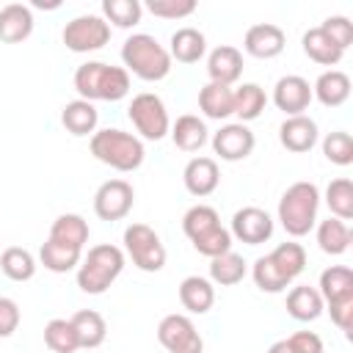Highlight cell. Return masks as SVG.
<instances>
[{
  "instance_id": "f35d334b",
  "label": "cell",
  "mask_w": 353,
  "mask_h": 353,
  "mask_svg": "<svg viewBox=\"0 0 353 353\" xmlns=\"http://www.w3.org/2000/svg\"><path fill=\"white\" fill-rule=\"evenodd\" d=\"M143 6L138 0H102V19L116 28H135L141 22Z\"/></svg>"
},
{
  "instance_id": "30bf717a",
  "label": "cell",
  "mask_w": 353,
  "mask_h": 353,
  "mask_svg": "<svg viewBox=\"0 0 353 353\" xmlns=\"http://www.w3.org/2000/svg\"><path fill=\"white\" fill-rule=\"evenodd\" d=\"M157 342L168 353H201L204 342L188 314H165L157 325Z\"/></svg>"
},
{
  "instance_id": "7a4b0ae2",
  "label": "cell",
  "mask_w": 353,
  "mask_h": 353,
  "mask_svg": "<svg viewBox=\"0 0 353 353\" xmlns=\"http://www.w3.org/2000/svg\"><path fill=\"white\" fill-rule=\"evenodd\" d=\"M182 232L193 243V248L210 259L232 251V234L221 223L218 210L210 204H193L182 215Z\"/></svg>"
},
{
  "instance_id": "ba28073f",
  "label": "cell",
  "mask_w": 353,
  "mask_h": 353,
  "mask_svg": "<svg viewBox=\"0 0 353 353\" xmlns=\"http://www.w3.org/2000/svg\"><path fill=\"white\" fill-rule=\"evenodd\" d=\"M127 116H130L132 127L141 132V138H146V141H163L168 135V130H171V119H168L165 102L152 91L135 94L130 108H127Z\"/></svg>"
},
{
  "instance_id": "83f0119b",
  "label": "cell",
  "mask_w": 353,
  "mask_h": 353,
  "mask_svg": "<svg viewBox=\"0 0 353 353\" xmlns=\"http://www.w3.org/2000/svg\"><path fill=\"white\" fill-rule=\"evenodd\" d=\"M69 323H72V328H74V334H77L80 347H85V350L99 347V345L105 342V336H108V323H105V317H102L99 312H94V309H80V312H74V314L69 317Z\"/></svg>"
},
{
  "instance_id": "3957f363",
  "label": "cell",
  "mask_w": 353,
  "mask_h": 353,
  "mask_svg": "<svg viewBox=\"0 0 353 353\" xmlns=\"http://www.w3.org/2000/svg\"><path fill=\"white\" fill-rule=\"evenodd\" d=\"M124 251L110 243H99L88 248V254L77 265V287L85 295H102L110 290V284L121 276L124 270Z\"/></svg>"
},
{
  "instance_id": "7c38bea8",
  "label": "cell",
  "mask_w": 353,
  "mask_h": 353,
  "mask_svg": "<svg viewBox=\"0 0 353 353\" xmlns=\"http://www.w3.org/2000/svg\"><path fill=\"white\" fill-rule=\"evenodd\" d=\"M256 146V138L254 132L248 130V124H240V121H232V124H223L215 135H212V152L226 160V163H237V160H245Z\"/></svg>"
},
{
  "instance_id": "d590c367",
  "label": "cell",
  "mask_w": 353,
  "mask_h": 353,
  "mask_svg": "<svg viewBox=\"0 0 353 353\" xmlns=\"http://www.w3.org/2000/svg\"><path fill=\"white\" fill-rule=\"evenodd\" d=\"M0 270L11 279V281H30L36 276V256L28 248L19 245H8L0 254Z\"/></svg>"
},
{
  "instance_id": "8fae6325",
  "label": "cell",
  "mask_w": 353,
  "mask_h": 353,
  "mask_svg": "<svg viewBox=\"0 0 353 353\" xmlns=\"http://www.w3.org/2000/svg\"><path fill=\"white\" fill-rule=\"evenodd\" d=\"M135 204V190L127 179H108L94 193V212L102 221H121Z\"/></svg>"
},
{
  "instance_id": "d6986e66",
  "label": "cell",
  "mask_w": 353,
  "mask_h": 353,
  "mask_svg": "<svg viewBox=\"0 0 353 353\" xmlns=\"http://www.w3.org/2000/svg\"><path fill=\"white\" fill-rule=\"evenodd\" d=\"M33 33V11L30 6L22 3H8L0 8V41L6 44H19L30 39Z\"/></svg>"
},
{
  "instance_id": "7bdbcfd3",
  "label": "cell",
  "mask_w": 353,
  "mask_h": 353,
  "mask_svg": "<svg viewBox=\"0 0 353 353\" xmlns=\"http://www.w3.org/2000/svg\"><path fill=\"white\" fill-rule=\"evenodd\" d=\"M320 30L345 52L347 47H350V41H353V22L347 19V17H342V14H334V17H328L323 25H320Z\"/></svg>"
},
{
  "instance_id": "ab89813d",
  "label": "cell",
  "mask_w": 353,
  "mask_h": 353,
  "mask_svg": "<svg viewBox=\"0 0 353 353\" xmlns=\"http://www.w3.org/2000/svg\"><path fill=\"white\" fill-rule=\"evenodd\" d=\"M323 154L334 165H350L353 163V138L345 130H334L323 138Z\"/></svg>"
},
{
  "instance_id": "5bb4252c",
  "label": "cell",
  "mask_w": 353,
  "mask_h": 353,
  "mask_svg": "<svg viewBox=\"0 0 353 353\" xmlns=\"http://www.w3.org/2000/svg\"><path fill=\"white\" fill-rule=\"evenodd\" d=\"M312 85L301 74H284L273 85V105L284 116H301L312 105Z\"/></svg>"
},
{
  "instance_id": "bcb514c9",
  "label": "cell",
  "mask_w": 353,
  "mask_h": 353,
  "mask_svg": "<svg viewBox=\"0 0 353 353\" xmlns=\"http://www.w3.org/2000/svg\"><path fill=\"white\" fill-rule=\"evenodd\" d=\"M268 353H295V350L290 347V342H287V339H279V342H273V345L268 347Z\"/></svg>"
},
{
  "instance_id": "4316f807",
  "label": "cell",
  "mask_w": 353,
  "mask_h": 353,
  "mask_svg": "<svg viewBox=\"0 0 353 353\" xmlns=\"http://www.w3.org/2000/svg\"><path fill=\"white\" fill-rule=\"evenodd\" d=\"M168 135H171V141H174L176 149H182V152H199V149L207 143L210 130H207V124H204L199 116L185 113V116H179V119L171 124Z\"/></svg>"
},
{
  "instance_id": "cb8c5ba5",
  "label": "cell",
  "mask_w": 353,
  "mask_h": 353,
  "mask_svg": "<svg viewBox=\"0 0 353 353\" xmlns=\"http://www.w3.org/2000/svg\"><path fill=\"white\" fill-rule=\"evenodd\" d=\"M199 110L207 119H215V121H223V119L234 116V88L221 85V83H207L199 91Z\"/></svg>"
},
{
  "instance_id": "9a60e30c",
  "label": "cell",
  "mask_w": 353,
  "mask_h": 353,
  "mask_svg": "<svg viewBox=\"0 0 353 353\" xmlns=\"http://www.w3.org/2000/svg\"><path fill=\"white\" fill-rule=\"evenodd\" d=\"M287 47V36L279 25L273 22H259V25H251L245 30V39H243V50L251 55V58H259V61H270L276 55H281Z\"/></svg>"
},
{
  "instance_id": "9c48e42d",
  "label": "cell",
  "mask_w": 353,
  "mask_h": 353,
  "mask_svg": "<svg viewBox=\"0 0 353 353\" xmlns=\"http://www.w3.org/2000/svg\"><path fill=\"white\" fill-rule=\"evenodd\" d=\"M61 39L72 52H97L110 41V25L99 14H83L66 22Z\"/></svg>"
},
{
  "instance_id": "836d02e7",
  "label": "cell",
  "mask_w": 353,
  "mask_h": 353,
  "mask_svg": "<svg viewBox=\"0 0 353 353\" xmlns=\"http://www.w3.org/2000/svg\"><path fill=\"white\" fill-rule=\"evenodd\" d=\"M265 105H268V94H265L262 85L243 83L240 88H234V116L240 119V124H248V121L259 119Z\"/></svg>"
},
{
  "instance_id": "b9f144b4",
  "label": "cell",
  "mask_w": 353,
  "mask_h": 353,
  "mask_svg": "<svg viewBox=\"0 0 353 353\" xmlns=\"http://www.w3.org/2000/svg\"><path fill=\"white\" fill-rule=\"evenodd\" d=\"M146 11L160 19H185L196 11V0H149Z\"/></svg>"
},
{
  "instance_id": "7402d4cb",
  "label": "cell",
  "mask_w": 353,
  "mask_h": 353,
  "mask_svg": "<svg viewBox=\"0 0 353 353\" xmlns=\"http://www.w3.org/2000/svg\"><path fill=\"white\" fill-rule=\"evenodd\" d=\"M325 312V303L317 292V287L309 284H298L287 292V314L298 323H312Z\"/></svg>"
},
{
  "instance_id": "d6a6232c",
  "label": "cell",
  "mask_w": 353,
  "mask_h": 353,
  "mask_svg": "<svg viewBox=\"0 0 353 353\" xmlns=\"http://www.w3.org/2000/svg\"><path fill=\"white\" fill-rule=\"evenodd\" d=\"M83 259V251L74 248V245H63V243H55L47 237V243H41L39 248V262L50 270V273H69L80 265Z\"/></svg>"
},
{
  "instance_id": "5b68a950",
  "label": "cell",
  "mask_w": 353,
  "mask_h": 353,
  "mask_svg": "<svg viewBox=\"0 0 353 353\" xmlns=\"http://www.w3.org/2000/svg\"><path fill=\"white\" fill-rule=\"evenodd\" d=\"M88 146H91V154L99 163H105V165H110V168H116L121 174L141 168V163L146 157L143 141L138 135L124 132V130H116V127L97 130L91 135V143Z\"/></svg>"
},
{
  "instance_id": "ee69618b",
  "label": "cell",
  "mask_w": 353,
  "mask_h": 353,
  "mask_svg": "<svg viewBox=\"0 0 353 353\" xmlns=\"http://www.w3.org/2000/svg\"><path fill=\"white\" fill-rule=\"evenodd\" d=\"M19 320H22V314H19L17 301L0 295V339L11 336V334L19 328Z\"/></svg>"
},
{
  "instance_id": "8d00e7d4",
  "label": "cell",
  "mask_w": 353,
  "mask_h": 353,
  "mask_svg": "<svg viewBox=\"0 0 353 353\" xmlns=\"http://www.w3.org/2000/svg\"><path fill=\"white\" fill-rule=\"evenodd\" d=\"M325 204L334 218L350 221L353 218V182L347 176H336L325 188Z\"/></svg>"
},
{
  "instance_id": "8992f818",
  "label": "cell",
  "mask_w": 353,
  "mask_h": 353,
  "mask_svg": "<svg viewBox=\"0 0 353 353\" xmlns=\"http://www.w3.org/2000/svg\"><path fill=\"white\" fill-rule=\"evenodd\" d=\"M121 61H124L127 72H132L135 77H141L146 83H157V80L168 77V72H171L168 50L149 33H132L121 44Z\"/></svg>"
},
{
  "instance_id": "f546056e",
  "label": "cell",
  "mask_w": 353,
  "mask_h": 353,
  "mask_svg": "<svg viewBox=\"0 0 353 353\" xmlns=\"http://www.w3.org/2000/svg\"><path fill=\"white\" fill-rule=\"evenodd\" d=\"M268 259H270V265L279 270V276L287 284H292L303 273V268H306V251H303L301 243H279L268 254Z\"/></svg>"
},
{
  "instance_id": "484cf974",
  "label": "cell",
  "mask_w": 353,
  "mask_h": 353,
  "mask_svg": "<svg viewBox=\"0 0 353 353\" xmlns=\"http://www.w3.org/2000/svg\"><path fill=\"white\" fill-rule=\"evenodd\" d=\"M179 303L190 314H207L215 303V287L204 276H188L179 284Z\"/></svg>"
},
{
  "instance_id": "74e56055",
  "label": "cell",
  "mask_w": 353,
  "mask_h": 353,
  "mask_svg": "<svg viewBox=\"0 0 353 353\" xmlns=\"http://www.w3.org/2000/svg\"><path fill=\"white\" fill-rule=\"evenodd\" d=\"M44 345H47L50 353H74L80 347L72 323L63 320V317H52L44 325Z\"/></svg>"
},
{
  "instance_id": "44dd1931",
  "label": "cell",
  "mask_w": 353,
  "mask_h": 353,
  "mask_svg": "<svg viewBox=\"0 0 353 353\" xmlns=\"http://www.w3.org/2000/svg\"><path fill=\"white\" fill-rule=\"evenodd\" d=\"M312 97H314L320 105H325V108H339V105H345L347 97H350V77H347L345 72H339V69H328V72H323V74L314 80Z\"/></svg>"
},
{
  "instance_id": "ffe728a7",
  "label": "cell",
  "mask_w": 353,
  "mask_h": 353,
  "mask_svg": "<svg viewBox=\"0 0 353 353\" xmlns=\"http://www.w3.org/2000/svg\"><path fill=\"white\" fill-rule=\"evenodd\" d=\"M317 292L323 298L325 306L339 303V301H350L353 298V270L347 265H331L320 273V284Z\"/></svg>"
},
{
  "instance_id": "60d3db41",
  "label": "cell",
  "mask_w": 353,
  "mask_h": 353,
  "mask_svg": "<svg viewBox=\"0 0 353 353\" xmlns=\"http://www.w3.org/2000/svg\"><path fill=\"white\" fill-rule=\"evenodd\" d=\"M251 279H254V284L262 290V292H270V295H276V292H284L290 284L279 276V270L270 265V259L268 256H259L254 265H251Z\"/></svg>"
},
{
  "instance_id": "f6af8a7d",
  "label": "cell",
  "mask_w": 353,
  "mask_h": 353,
  "mask_svg": "<svg viewBox=\"0 0 353 353\" xmlns=\"http://www.w3.org/2000/svg\"><path fill=\"white\" fill-rule=\"evenodd\" d=\"M287 342L295 353H323V339L314 331H295L292 336H287Z\"/></svg>"
},
{
  "instance_id": "e575fe53",
  "label": "cell",
  "mask_w": 353,
  "mask_h": 353,
  "mask_svg": "<svg viewBox=\"0 0 353 353\" xmlns=\"http://www.w3.org/2000/svg\"><path fill=\"white\" fill-rule=\"evenodd\" d=\"M245 279V259L234 251H226L221 256L210 259V281L221 287H234Z\"/></svg>"
},
{
  "instance_id": "4dcf8cb0",
  "label": "cell",
  "mask_w": 353,
  "mask_h": 353,
  "mask_svg": "<svg viewBox=\"0 0 353 353\" xmlns=\"http://www.w3.org/2000/svg\"><path fill=\"white\" fill-rule=\"evenodd\" d=\"M301 47H303V55H306L309 61L320 63V66H336V63L342 61V55H345V52L320 30V25H317V28H309V30L303 33Z\"/></svg>"
},
{
  "instance_id": "f1b7e54d",
  "label": "cell",
  "mask_w": 353,
  "mask_h": 353,
  "mask_svg": "<svg viewBox=\"0 0 353 353\" xmlns=\"http://www.w3.org/2000/svg\"><path fill=\"white\" fill-rule=\"evenodd\" d=\"M88 234H91L88 221H85L83 215H77V212H63V215H58V218L52 221V226H50V240L63 243V245H74V248H80V251H83V245L88 243Z\"/></svg>"
},
{
  "instance_id": "1f68e13d",
  "label": "cell",
  "mask_w": 353,
  "mask_h": 353,
  "mask_svg": "<svg viewBox=\"0 0 353 353\" xmlns=\"http://www.w3.org/2000/svg\"><path fill=\"white\" fill-rule=\"evenodd\" d=\"M350 240H353V234H350V226L345 221L331 215V218L317 223V245H320L323 254L339 256V254H345L350 248Z\"/></svg>"
},
{
  "instance_id": "6da1fadb",
  "label": "cell",
  "mask_w": 353,
  "mask_h": 353,
  "mask_svg": "<svg viewBox=\"0 0 353 353\" xmlns=\"http://www.w3.org/2000/svg\"><path fill=\"white\" fill-rule=\"evenodd\" d=\"M74 91L85 102H119L130 94V72L105 61H85L74 69Z\"/></svg>"
},
{
  "instance_id": "d4e9b609",
  "label": "cell",
  "mask_w": 353,
  "mask_h": 353,
  "mask_svg": "<svg viewBox=\"0 0 353 353\" xmlns=\"http://www.w3.org/2000/svg\"><path fill=\"white\" fill-rule=\"evenodd\" d=\"M97 121H99V110L94 108V102H85V99H72L61 110V124L74 138L94 135L97 132Z\"/></svg>"
},
{
  "instance_id": "2e32d148",
  "label": "cell",
  "mask_w": 353,
  "mask_h": 353,
  "mask_svg": "<svg viewBox=\"0 0 353 353\" xmlns=\"http://www.w3.org/2000/svg\"><path fill=\"white\" fill-rule=\"evenodd\" d=\"M317 121L306 113L301 116H287L279 127V141L287 152L292 154H303V152H312V146L317 143Z\"/></svg>"
},
{
  "instance_id": "4fadbf2b",
  "label": "cell",
  "mask_w": 353,
  "mask_h": 353,
  "mask_svg": "<svg viewBox=\"0 0 353 353\" xmlns=\"http://www.w3.org/2000/svg\"><path fill=\"white\" fill-rule=\"evenodd\" d=\"M229 234L245 245H262L273 237V218L262 207H243L232 215Z\"/></svg>"
},
{
  "instance_id": "603a6c76",
  "label": "cell",
  "mask_w": 353,
  "mask_h": 353,
  "mask_svg": "<svg viewBox=\"0 0 353 353\" xmlns=\"http://www.w3.org/2000/svg\"><path fill=\"white\" fill-rule=\"evenodd\" d=\"M168 55L171 61H179V63H199L207 52V39L199 28H179L171 33V41H168Z\"/></svg>"
},
{
  "instance_id": "277c9868",
  "label": "cell",
  "mask_w": 353,
  "mask_h": 353,
  "mask_svg": "<svg viewBox=\"0 0 353 353\" xmlns=\"http://www.w3.org/2000/svg\"><path fill=\"white\" fill-rule=\"evenodd\" d=\"M320 210V190L314 182H292L279 199V221L290 237H303L314 229Z\"/></svg>"
},
{
  "instance_id": "52a82bcc",
  "label": "cell",
  "mask_w": 353,
  "mask_h": 353,
  "mask_svg": "<svg viewBox=\"0 0 353 353\" xmlns=\"http://www.w3.org/2000/svg\"><path fill=\"white\" fill-rule=\"evenodd\" d=\"M124 254L143 273H157L165 268V245L160 234L146 223H130L124 229Z\"/></svg>"
},
{
  "instance_id": "ac0fdd59",
  "label": "cell",
  "mask_w": 353,
  "mask_h": 353,
  "mask_svg": "<svg viewBox=\"0 0 353 353\" xmlns=\"http://www.w3.org/2000/svg\"><path fill=\"white\" fill-rule=\"evenodd\" d=\"M182 182H185L188 193L196 196V199H204V196L215 193V188L221 182L218 163L212 157H193V160H188V165L182 171Z\"/></svg>"
},
{
  "instance_id": "e0dca14e",
  "label": "cell",
  "mask_w": 353,
  "mask_h": 353,
  "mask_svg": "<svg viewBox=\"0 0 353 353\" xmlns=\"http://www.w3.org/2000/svg\"><path fill=\"white\" fill-rule=\"evenodd\" d=\"M207 74L210 83L234 85L243 74V52L232 44H221L207 55Z\"/></svg>"
}]
</instances>
